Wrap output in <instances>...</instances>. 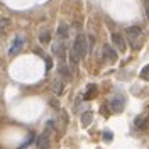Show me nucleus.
I'll list each match as a JSON object with an SVG mask.
<instances>
[{
    "instance_id": "11",
    "label": "nucleus",
    "mask_w": 149,
    "mask_h": 149,
    "mask_svg": "<svg viewBox=\"0 0 149 149\" xmlns=\"http://www.w3.org/2000/svg\"><path fill=\"white\" fill-rule=\"evenodd\" d=\"M95 93H97V86H95V85H88V90H86V93H85V98L90 100V98L95 97Z\"/></svg>"
},
{
    "instance_id": "8",
    "label": "nucleus",
    "mask_w": 149,
    "mask_h": 149,
    "mask_svg": "<svg viewBox=\"0 0 149 149\" xmlns=\"http://www.w3.org/2000/svg\"><path fill=\"white\" fill-rule=\"evenodd\" d=\"M112 42L115 44V46L119 47V49H125V42H124V37L120 34H117V32H113L112 34Z\"/></svg>"
},
{
    "instance_id": "14",
    "label": "nucleus",
    "mask_w": 149,
    "mask_h": 149,
    "mask_svg": "<svg viewBox=\"0 0 149 149\" xmlns=\"http://www.w3.org/2000/svg\"><path fill=\"white\" fill-rule=\"evenodd\" d=\"M141 78H142V80H149V66H144V68H142Z\"/></svg>"
},
{
    "instance_id": "12",
    "label": "nucleus",
    "mask_w": 149,
    "mask_h": 149,
    "mask_svg": "<svg viewBox=\"0 0 149 149\" xmlns=\"http://www.w3.org/2000/svg\"><path fill=\"white\" fill-rule=\"evenodd\" d=\"M49 39H51V34H49V31H44V32H41V36H39V41H41L42 44L49 42Z\"/></svg>"
},
{
    "instance_id": "20",
    "label": "nucleus",
    "mask_w": 149,
    "mask_h": 149,
    "mask_svg": "<svg viewBox=\"0 0 149 149\" xmlns=\"http://www.w3.org/2000/svg\"><path fill=\"white\" fill-rule=\"evenodd\" d=\"M46 70H51V66H53V61H51V58H46Z\"/></svg>"
},
{
    "instance_id": "17",
    "label": "nucleus",
    "mask_w": 149,
    "mask_h": 149,
    "mask_svg": "<svg viewBox=\"0 0 149 149\" xmlns=\"http://www.w3.org/2000/svg\"><path fill=\"white\" fill-rule=\"evenodd\" d=\"M136 125L137 127H144L146 125V117H137L136 119Z\"/></svg>"
},
{
    "instance_id": "15",
    "label": "nucleus",
    "mask_w": 149,
    "mask_h": 149,
    "mask_svg": "<svg viewBox=\"0 0 149 149\" xmlns=\"http://www.w3.org/2000/svg\"><path fill=\"white\" fill-rule=\"evenodd\" d=\"M113 139V134H112L110 130H103V141H107V142H110Z\"/></svg>"
},
{
    "instance_id": "9",
    "label": "nucleus",
    "mask_w": 149,
    "mask_h": 149,
    "mask_svg": "<svg viewBox=\"0 0 149 149\" xmlns=\"http://www.w3.org/2000/svg\"><path fill=\"white\" fill-rule=\"evenodd\" d=\"M92 119H93L92 112H85V113H81V125H83V127H88V125L92 124Z\"/></svg>"
},
{
    "instance_id": "6",
    "label": "nucleus",
    "mask_w": 149,
    "mask_h": 149,
    "mask_svg": "<svg viewBox=\"0 0 149 149\" xmlns=\"http://www.w3.org/2000/svg\"><path fill=\"white\" fill-rule=\"evenodd\" d=\"M103 58L107 59V61H117V51L115 49H112L110 44H105L103 46Z\"/></svg>"
},
{
    "instance_id": "16",
    "label": "nucleus",
    "mask_w": 149,
    "mask_h": 149,
    "mask_svg": "<svg viewBox=\"0 0 149 149\" xmlns=\"http://www.w3.org/2000/svg\"><path fill=\"white\" fill-rule=\"evenodd\" d=\"M59 73L63 74V76H71V73H70V70H68V66H59Z\"/></svg>"
},
{
    "instance_id": "1",
    "label": "nucleus",
    "mask_w": 149,
    "mask_h": 149,
    "mask_svg": "<svg viewBox=\"0 0 149 149\" xmlns=\"http://www.w3.org/2000/svg\"><path fill=\"white\" fill-rule=\"evenodd\" d=\"M86 51H88V49H86V39H85L83 34H78L76 39H74V42H73V47H71V51H70V63L73 66H76L80 63V59L85 58Z\"/></svg>"
},
{
    "instance_id": "19",
    "label": "nucleus",
    "mask_w": 149,
    "mask_h": 149,
    "mask_svg": "<svg viewBox=\"0 0 149 149\" xmlns=\"http://www.w3.org/2000/svg\"><path fill=\"white\" fill-rule=\"evenodd\" d=\"M144 10H146V15H148V19H149V2L148 0L144 2Z\"/></svg>"
},
{
    "instance_id": "4",
    "label": "nucleus",
    "mask_w": 149,
    "mask_h": 149,
    "mask_svg": "<svg viewBox=\"0 0 149 149\" xmlns=\"http://www.w3.org/2000/svg\"><path fill=\"white\" fill-rule=\"evenodd\" d=\"M22 46H24V37L17 36L15 39H14V44H12V46H10V49H9V54L10 56L19 54V53H20V49H22Z\"/></svg>"
},
{
    "instance_id": "5",
    "label": "nucleus",
    "mask_w": 149,
    "mask_h": 149,
    "mask_svg": "<svg viewBox=\"0 0 149 149\" xmlns=\"http://www.w3.org/2000/svg\"><path fill=\"white\" fill-rule=\"evenodd\" d=\"M65 41H61V39H58L54 44H53V54H56L59 59H63L65 58Z\"/></svg>"
},
{
    "instance_id": "21",
    "label": "nucleus",
    "mask_w": 149,
    "mask_h": 149,
    "mask_svg": "<svg viewBox=\"0 0 149 149\" xmlns=\"http://www.w3.org/2000/svg\"><path fill=\"white\" fill-rule=\"evenodd\" d=\"M0 26H2V27H3V26H9V19H3V20L0 22Z\"/></svg>"
},
{
    "instance_id": "18",
    "label": "nucleus",
    "mask_w": 149,
    "mask_h": 149,
    "mask_svg": "<svg viewBox=\"0 0 149 149\" xmlns=\"http://www.w3.org/2000/svg\"><path fill=\"white\" fill-rule=\"evenodd\" d=\"M32 141H34V134H29L27 141H26V142H24V144H22V146H20V148H26V146H29V144H31V142H32Z\"/></svg>"
},
{
    "instance_id": "3",
    "label": "nucleus",
    "mask_w": 149,
    "mask_h": 149,
    "mask_svg": "<svg viewBox=\"0 0 149 149\" xmlns=\"http://www.w3.org/2000/svg\"><path fill=\"white\" fill-rule=\"evenodd\" d=\"M124 105H125V98H124V95L117 93V95H113V97H112V100H110V109L115 112V113L122 112Z\"/></svg>"
},
{
    "instance_id": "2",
    "label": "nucleus",
    "mask_w": 149,
    "mask_h": 149,
    "mask_svg": "<svg viewBox=\"0 0 149 149\" xmlns=\"http://www.w3.org/2000/svg\"><path fill=\"white\" fill-rule=\"evenodd\" d=\"M127 36H129V42H130V47L132 49H137V47L141 46L139 42V36H141V29L137 27V26H130L129 29H127Z\"/></svg>"
},
{
    "instance_id": "13",
    "label": "nucleus",
    "mask_w": 149,
    "mask_h": 149,
    "mask_svg": "<svg viewBox=\"0 0 149 149\" xmlns=\"http://www.w3.org/2000/svg\"><path fill=\"white\" fill-rule=\"evenodd\" d=\"M53 90H54L56 95H59V93H61V90H63V85H61L59 81H58V80H56L54 85H53Z\"/></svg>"
},
{
    "instance_id": "7",
    "label": "nucleus",
    "mask_w": 149,
    "mask_h": 149,
    "mask_svg": "<svg viewBox=\"0 0 149 149\" xmlns=\"http://www.w3.org/2000/svg\"><path fill=\"white\" fill-rule=\"evenodd\" d=\"M37 148L39 149H47L49 148V134H46V132L41 134V137L37 139Z\"/></svg>"
},
{
    "instance_id": "10",
    "label": "nucleus",
    "mask_w": 149,
    "mask_h": 149,
    "mask_svg": "<svg viewBox=\"0 0 149 149\" xmlns=\"http://www.w3.org/2000/svg\"><path fill=\"white\" fill-rule=\"evenodd\" d=\"M58 39H61V41L68 39V27H66L65 24H61V26L58 27Z\"/></svg>"
}]
</instances>
